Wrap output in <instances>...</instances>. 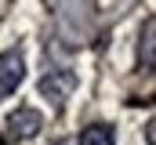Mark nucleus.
Returning <instances> with one entry per match:
<instances>
[{
    "mask_svg": "<svg viewBox=\"0 0 156 145\" xmlns=\"http://www.w3.org/2000/svg\"><path fill=\"white\" fill-rule=\"evenodd\" d=\"M73 91H76V72L73 69H47L40 76V94H44L51 105H62Z\"/></svg>",
    "mask_w": 156,
    "mask_h": 145,
    "instance_id": "f257e3e1",
    "label": "nucleus"
},
{
    "mask_svg": "<svg viewBox=\"0 0 156 145\" xmlns=\"http://www.w3.org/2000/svg\"><path fill=\"white\" fill-rule=\"evenodd\" d=\"M40 127H44V116H40L37 109H29V105L15 109V112L7 116V134H11V138H18V142H29V138H37V134H40Z\"/></svg>",
    "mask_w": 156,
    "mask_h": 145,
    "instance_id": "f03ea898",
    "label": "nucleus"
},
{
    "mask_svg": "<svg viewBox=\"0 0 156 145\" xmlns=\"http://www.w3.org/2000/svg\"><path fill=\"white\" fill-rule=\"evenodd\" d=\"M26 76V58L22 51H4L0 55V98H7Z\"/></svg>",
    "mask_w": 156,
    "mask_h": 145,
    "instance_id": "7ed1b4c3",
    "label": "nucleus"
},
{
    "mask_svg": "<svg viewBox=\"0 0 156 145\" xmlns=\"http://www.w3.org/2000/svg\"><path fill=\"white\" fill-rule=\"evenodd\" d=\"M138 65L145 72H156V18H145L138 36Z\"/></svg>",
    "mask_w": 156,
    "mask_h": 145,
    "instance_id": "20e7f679",
    "label": "nucleus"
},
{
    "mask_svg": "<svg viewBox=\"0 0 156 145\" xmlns=\"http://www.w3.org/2000/svg\"><path fill=\"white\" fill-rule=\"evenodd\" d=\"M80 145H116V134L109 123H87L80 131Z\"/></svg>",
    "mask_w": 156,
    "mask_h": 145,
    "instance_id": "39448f33",
    "label": "nucleus"
},
{
    "mask_svg": "<svg viewBox=\"0 0 156 145\" xmlns=\"http://www.w3.org/2000/svg\"><path fill=\"white\" fill-rule=\"evenodd\" d=\"M145 142H149V145H156V116L145 123Z\"/></svg>",
    "mask_w": 156,
    "mask_h": 145,
    "instance_id": "423d86ee",
    "label": "nucleus"
}]
</instances>
